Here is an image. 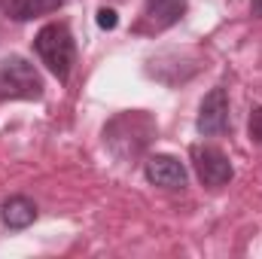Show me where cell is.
I'll return each instance as SVG.
<instances>
[{"instance_id":"obj_5","label":"cell","mask_w":262,"mask_h":259,"mask_svg":"<svg viewBox=\"0 0 262 259\" xmlns=\"http://www.w3.org/2000/svg\"><path fill=\"white\" fill-rule=\"evenodd\" d=\"M195 128L201 137H216L229 131V92L223 85L210 89L198 107V122Z\"/></svg>"},{"instance_id":"obj_7","label":"cell","mask_w":262,"mask_h":259,"mask_svg":"<svg viewBox=\"0 0 262 259\" xmlns=\"http://www.w3.org/2000/svg\"><path fill=\"white\" fill-rule=\"evenodd\" d=\"M186 0H146L143 6V18L149 21L152 31H165L171 25H177L186 15Z\"/></svg>"},{"instance_id":"obj_10","label":"cell","mask_w":262,"mask_h":259,"mask_svg":"<svg viewBox=\"0 0 262 259\" xmlns=\"http://www.w3.org/2000/svg\"><path fill=\"white\" fill-rule=\"evenodd\" d=\"M247 131H250V140H253L256 146H262V107H253V110H250Z\"/></svg>"},{"instance_id":"obj_4","label":"cell","mask_w":262,"mask_h":259,"mask_svg":"<svg viewBox=\"0 0 262 259\" xmlns=\"http://www.w3.org/2000/svg\"><path fill=\"white\" fill-rule=\"evenodd\" d=\"M192 165H195L198 180L207 189H220V186H226L235 177V168H232L229 156L223 149H216V146H201V143H195L192 146Z\"/></svg>"},{"instance_id":"obj_11","label":"cell","mask_w":262,"mask_h":259,"mask_svg":"<svg viewBox=\"0 0 262 259\" xmlns=\"http://www.w3.org/2000/svg\"><path fill=\"white\" fill-rule=\"evenodd\" d=\"M116 25H119L116 12H113V9H107V6H101V9H98V28H104V31H113Z\"/></svg>"},{"instance_id":"obj_3","label":"cell","mask_w":262,"mask_h":259,"mask_svg":"<svg viewBox=\"0 0 262 259\" xmlns=\"http://www.w3.org/2000/svg\"><path fill=\"white\" fill-rule=\"evenodd\" d=\"M43 79L37 67L21 55H9L0 61V101H40Z\"/></svg>"},{"instance_id":"obj_6","label":"cell","mask_w":262,"mask_h":259,"mask_svg":"<svg viewBox=\"0 0 262 259\" xmlns=\"http://www.w3.org/2000/svg\"><path fill=\"white\" fill-rule=\"evenodd\" d=\"M143 174H146V180H149L152 186H159V189H183L186 180H189L186 165H183L180 159L168 156V153L149 156L146 165H143Z\"/></svg>"},{"instance_id":"obj_12","label":"cell","mask_w":262,"mask_h":259,"mask_svg":"<svg viewBox=\"0 0 262 259\" xmlns=\"http://www.w3.org/2000/svg\"><path fill=\"white\" fill-rule=\"evenodd\" d=\"M250 12H253L256 18H262V0H250Z\"/></svg>"},{"instance_id":"obj_8","label":"cell","mask_w":262,"mask_h":259,"mask_svg":"<svg viewBox=\"0 0 262 259\" xmlns=\"http://www.w3.org/2000/svg\"><path fill=\"white\" fill-rule=\"evenodd\" d=\"M0 220L6 229L18 232V229H28L34 220H37V204L28 198V195H9L3 204H0Z\"/></svg>"},{"instance_id":"obj_2","label":"cell","mask_w":262,"mask_h":259,"mask_svg":"<svg viewBox=\"0 0 262 259\" xmlns=\"http://www.w3.org/2000/svg\"><path fill=\"white\" fill-rule=\"evenodd\" d=\"M34 52L40 55V61L49 67L61 82L70 76V67L76 58V43H73V34L64 21H52V25H43L34 37Z\"/></svg>"},{"instance_id":"obj_9","label":"cell","mask_w":262,"mask_h":259,"mask_svg":"<svg viewBox=\"0 0 262 259\" xmlns=\"http://www.w3.org/2000/svg\"><path fill=\"white\" fill-rule=\"evenodd\" d=\"M61 6H64V0H0V9L15 21H31V18L49 15Z\"/></svg>"},{"instance_id":"obj_1","label":"cell","mask_w":262,"mask_h":259,"mask_svg":"<svg viewBox=\"0 0 262 259\" xmlns=\"http://www.w3.org/2000/svg\"><path fill=\"white\" fill-rule=\"evenodd\" d=\"M156 131L159 128H156V122H152L149 113L128 110V113H119L116 119L107 122L104 143L113 149L116 159H134V156H140L149 146V140L156 137Z\"/></svg>"}]
</instances>
